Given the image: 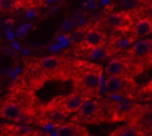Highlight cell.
<instances>
[{"label":"cell","instance_id":"1","mask_svg":"<svg viewBox=\"0 0 152 136\" xmlns=\"http://www.w3.org/2000/svg\"><path fill=\"white\" fill-rule=\"evenodd\" d=\"M75 57L69 54L60 55H45L34 58L27 66L26 84L36 90L42 87L46 81H69L73 69Z\"/></svg>","mask_w":152,"mask_h":136},{"label":"cell","instance_id":"2","mask_svg":"<svg viewBox=\"0 0 152 136\" xmlns=\"http://www.w3.org/2000/svg\"><path fill=\"white\" fill-rule=\"evenodd\" d=\"M102 74H103L102 66L85 58L75 57L73 69L70 75V79L73 81L75 85V91L81 93L87 100L94 99L100 93Z\"/></svg>","mask_w":152,"mask_h":136},{"label":"cell","instance_id":"3","mask_svg":"<svg viewBox=\"0 0 152 136\" xmlns=\"http://www.w3.org/2000/svg\"><path fill=\"white\" fill-rule=\"evenodd\" d=\"M78 124H99V123H110V100H87L82 108L73 115L70 120Z\"/></svg>","mask_w":152,"mask_h":136},{"label":"cell","instance_id":"4","mask_svg":"<svg viewBox=\"0 0 152 136\" xmlns=\"http://www.w3.org/2000/svg\"><path fill=\"white\" fill-rule=\"evenodd\" d=\"M67 112L66 109L63 108V103H61V96L60 97H55L54 100H51L49 103L46 105H39L37 111H36V121L46 130L49 132L51 129L66 123V118H67Z\"/></svg>","mask_w":152,"mask_h":136},{"label":"cell","instance_id":"5","mask_svg":"<svg viewBox=\"0 0 152 136\" xmlns=\"http://www.w3.org/2000/svg\"><path fill=\"white\" fill-rule=\"evenodd\" d=\"M128 63L133 67L134 76L137 78L139 75L145 74L152 67V60H151V49H149V40L148 39H139L136 40L127 51L122 52Z\"/></svg>","mask_w":152,"mask_h":136},{"label":"cell","instance_id":"6","mask_svg":"<svg viewBox=\"0 0 152 136\" xmlns=\"http://www.w3.org/2000/svg\"><path fill=\"white\" fill-rule=\"evenodd\" d=\"M104 91L112 96H119L127 100L139 102L140 87L136 84L131 78H122V76H107L104 79Z\"/></svg>","mask_w":152,"mask_h":136},{"label":"cell","instance_id":"7","mask_svg":"<svg viewBox=\"0 0 152 136\" xmlns=\"http://www.w3.org/2000/svg\"><path fill=\"white\" fill-rule=\"evenodd\" d=\"M107 36H109V33L102 27L100 20L88 23L85 26V36H84L82 43L75 46L76 57L79 58L84 52H87L90 49H94V48H99V46H104L106 42H107Z\"/></svg>","mask_w":152,"mask_h":136},{"label":"cell","instance_id":"8","mask_svg":"<svg viewBox=\"0 0 152 136\" xmlns=\"http://www.w3.org/2000/svg\"><path fill=\"white\" fill-rule=\"evenodd\" d=\"M139 18L133 11H115L106 14L103 18H100L102 27L107 32H131L134 23Z\"/></svg>","mask_w":152,"mask_h":136},{"label":"cell","instance_id":"9","mask_svg":"<svg viewBox=\"0 0 152 136\" xmlns=\"http://www.w3.org/2000/svg\"><path fill=\"white\" fill-rule=\"evenodd\" d=\"M127 124L134 127L139 136L152 135V103H137L127 120Z\"/></svg>","mask_w":152,"mask_h":136},{"label":"cell","instance_id":"10","mask_svg":"<svg viewBox=\"0 0 152 136\" xmlns=\"http://www.w3.org/2000/svg\"><path fill=\"white\" fill-rule=\"evenodd\" d=\"M134 42H136V37L131 35V32H112V33H109L107 42H106L107 57L113 58L118 54H122Z\"/></svg>","mask_w":152,"mask_h":136},{"label":"cell","instance_id":"11","mask_svg":"<svg viewBox=\"0 0 152 136\" xmlns=\"http://www.w3.org/2000/svg\"><path fill=\"white\" fill-rule=\"evenodd\" d=\"M104 72L107 76H122V78H131L136 79L133 67L125 58L124 54H118L116 57L110 58V61L106 64Z\"/></svg>","mask_w":152,"mask_h":136},{"label":"cell","instance_id":"12","mask_svg":"<svg viewBox=\"0 0 152 136\" xmlns=\"http://www.w3.org/2000/svg\"><path fill=\"white\" fill-rule=\"evenodd\" d=\"M137 103L139 102H133V100H127V99L119 100V102L110 100V123L124 121V120L127 121Z\"/></svg>","mask_w":152,"mask_h":136},{"label":"cell","instance_id":"13","mask_svg":"<svg viewBox=\"0 0 152 136\" xmlns=\"http://www.w3.org/2000/svg\"><path fill=\"white\" fill-rule=\"evenodd\" d=\"M24 115H27L26 112H24V109L17 103V102H14L11 97L0 106V117H3V118H6V120H11V121H20ZM30 117V115H28ZM33 118V117H31Z\"/></svg>","mask_w":152,"mask_h":136},{"label":"cell","instance_id":"14","mask_svg":"<svg viewBox=\"0 0 152 136\" xmlns=\"http://www.w3.org/2000/svg\"><path fill=\"white\" fill-rule=\"evenodd\" d=\"M87 102V99L78 93V91H73L70 94H66V96H61V103H63V108L66 109V112L70 115V114H76L82 105Z\"/></svg>","mask_w":152,"mask_h":136},{"label":"cell","instance_id":"15","mask_svg":"<svg viewBox=\"0 0 152 136\" xmlns=\"http://www.w3.org/2000/svg\"><path fill=\"white\" fill-rule=\"evenodd\" d=\"M54 133H55V136H88L90 135L82 124L73 123V121L63 123V124L57 126Z\"/></svg>","mask_w":152,"mask_h":136},{"label":"cell","instance_id":"16","mask_svg":"<svg viewBox=\"0 0 152 136\" xmlns=\"http://www.w3.org/2000/svg\"><path fill=\"white\" fill-rule=\"evenodd\" d=\"M149 33H152V21L148 18H139L131 29V35L136 37V40H139L142 36H146Z\"/></svg>","mask_w":152,"mask_h":136},{"label":"cell","instance_id":"17","mask_svg":"<svg viewBox=\"0 0 152 136\" xmlns=\"http://www.w3.org/2000/svg\"><path fill=\"white\" fill-rule=\"evenodd\" d=\"M133 12L137 18H148L152 21V0H140L139 6Z\"/></svg>","mask_w":152,"mask_h":136},{"label":"cell","instance_id":"18","mask_svg":"<svg viewBox=\"0 0 152 136\" xmlns=\"http://www.w3.org/2000/svg\"><path fill=\"white\" fill-rule=\"evenodd\" d=\"M20 8H23V0H0V11L2 12H12Z\"/></svg>","mask_w":152,"mask_h":136},{"label":"cell","instance_id":"19","mask_svg":"<svg viewBox=\"0 0 152 136\" xmlns=\"http://www.w3.org/2000/svg\"><path fill=\"white\" fill-rule=\"evenodd\" d=\"M110 136H139V135L134 130V127H131L130 124H125V126H121L116 130H113L110 133Z\"/></svg>","mask_w":152,"mask_h":136},{"label":"cell","instance_id":"20","mask_svg":"<svg viewBox=\"0 0 152 136\" xmlns=\"http://www.w3.org/2000/svg\"><path fill=\"white\" fill-rule=\"evenodd\" d=\"M152 100V79L140 88V94H139V103H145V102H149Z\"/></svg>","mask_w":152,"mask_h":136},{"label":"cell","instance_id":"21","mask_svg":"<svg viewBox=\"0 0 152 136\" xmlns=\"http://www.w3.org/2000/svg\"><path fill=\"white\" fill-rule=\"evenodd\" d=\"M140 0H119V8L121 11H134L139 6Z\"/></svg>","mask_w":152,"mask_h":136},{"label":"cell","instance_id":"22","mask_svg":"<svg viewBox=\"0 0 152 136\" xmlns=\"http://www.w3.org/2000/svg\"><path fill=\"white\" fill-rule=\"evenodd\" d=\"M46 0H23V6L27 9H34L40 5H43Z\"/></svg>","mask_w":152,"mask_h":136},{"label":"cell","instance_id":"23","mask_svg":"<svg viewBox=\"0 0 152 136\" xmlns=\"http://www.w3.org/2000/svg\"><path fill=\"white\" fill-rule=\"evenodd\" d=\"M73 27V20L70 18V20H66L63 24H61V32H67V30H70Z\"/></svg>","mask_w":152,"mask_h":136},{"label":"cell","instance_id":"24","mask_svg":"<svg viewBox=\"0 0 152 136\" xmlns=\"http://www.w3.org/2000/svg\"><path fill=\"white\" fill-rule=\"evenodd\" d=\"M30 27H31L30 24H24V26H21V27L18 29V33H17V35H18L20 37H21V36H24V35L27 33V30H28Z\"/></svg>","mask_w":152,"mask_h":136},{"label":"cell","instance_id":"25","mask_svg":"<svg viewBox=\"0 0 152 136\" xmlns=\"http://www.w3.org/2000/svg\"><path fill=\"white\" fill-rule=\"evenodd\" d=\"M5 52L9 54L11 57H15V52H14V49H11V48H5Z\"/></svg>","mask_w":152,"mask_h":136},{"label":"cell","instance_id":"26","mask_svg":"<svg viewBox=\"0 0 152 136\" xmlns=\"http://www.w3.org/2000/svg\"><path fill=\"white\" fill-rule=\"evenodd\" d=\"M149 49H151V60H152V39H149Z\"/></svg>","mask_w":152,"mask_h":136},{"label":"cell","instance_id":"27","mask_svg":"<svg viewBox=\"0 0 152 136\" xmlns=\"http://www.w3.org/2000/svg\"><path fill=\"white\" fill-rule=\"evenodd\" d=\"M12 46H14V48H17V49H20V45H18L17 42H15V43H12Z\"/></svg>","mask_w":152,"mask_h":136},{"label":"cell","instance_id":"28","mask_svg":"<svg viewBox=\"0 0 152 136\" xmlns=\"http://www.w3.org/2000/svg\"><path fill=\"white\" fill-rule=\"evenodd\" d=\"M149 136H152V135H149Z\"/></svg>","mask_w":152,"mask_h":136},{"label":"cell","instance_id":"29","mask_svg":"<svg viewBox=\"0 0 152 136\" xmlns=\"http://www.w3.org/2000/svg\"><path fill=\"white\" fill-rule=\"evenodd\" d=\"M88 136H91V135H88Z\"/></svg>","mask_w":152,"mask_h":136}]
</instances>
